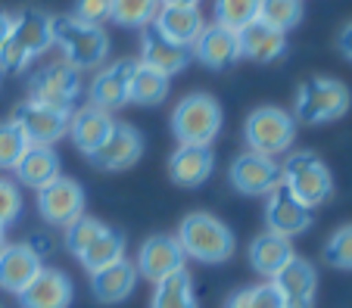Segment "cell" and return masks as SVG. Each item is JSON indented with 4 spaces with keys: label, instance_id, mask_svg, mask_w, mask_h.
Masks as SVG:
<instances>
[{
    "label": "cell",
    "instance_id": "obj_7",
    "mask_svg": "<svg viewBox=\"0 0 352 308\" xmlns=\"http://www.w3.org/2000/svg\"><path fill=\"white\" fill-rule=\"evenodd\" d=\"M246 147L262 156H280L296 141V119L278 106H259L250 112L243 128Z\"/></svg>",
    "mask_w": 352,
    "mask_h": 308
},
{
    "label": "cell",
    "instance_id": "obj_31",
    "mask_svg": "<svg viewBox=\"0 0 352 308\" xmlns=\"http://www.w3.org/2000/svg\"><path fill=\"white\" fill-rule=\"evenodd\" d=\"M160 13V0H109V19L122 28L153 25Z\"/></svg>",
    "mask_w": 352,
    "mask_h": 308
},
{
    "label": "cell",
    "instance_id": "obj_33",
    "mask_svg": "<svg viewBox=\"0 0 352 308\" xmlns=\"http://www.w3.org/2000/svg\"><path fill=\"white\" fill-rule=\"evenodd\" d=\"M259 19V0H215V25L240 32Z\"/></svg>",
    "mask_w": 352,
    "mask_h": 308
},
{
    "label": "cell",
    "instance_id": "obj_27",
    "mask_svg": "<svg viewBox=\"0 0 352 308\" xmlns=\"http://www.w3.org/2000/svg\"><path fill=\"white\" fill-rule=\"evenodd\" d=\"M13 171L25 187L41 190L60 178V156L54 153V147H28Z\"/></svg>",
    "mask_w": 352,
    "mask_h": 308
},
{
    "label": "cell",
    "instance_id": "obj_41",
    "mask_svg": "<svg viewBox=\"0 0 352 308\" xmlns=\"http://www.w3.org/2000/svg\"><path fill=\"white\" fill-rule=\"evenodd\" d=\"M337 47H340V54L352 62V22L343 25V32H340V38H337Z\"/></svg>",
    "mask_w": 352,
    "mask_h": 308
},
{
    "label": "cell",
    "instance_id": "obj_20",
    "mask_svg": "<svg viewBox=\"0 0 352 308\" xmlns=\"http://www.w3.org/2000/svg\"><path fill=\"white\" fill-rule=\"evenodd\" d=\"M212 168H215L212 147H187V143H181L172 153V159H168V178H172L178 187L190 190V187L206 184Z\"/></svg>",
    "mask_w": 352,
    "mask_h": 308
},
{
    "label": "cell",
    "instance_id": "obj_1",
    "mask_svg": "<svg viewBox=\"0 0 352 308\" xmlns=\"http://www.w3.org/2000/svg\"><path fill=\"white\" fill-rule=\"evenodd\" d=\"M50 19L54 16L41 10H22L19 16H13V28L0 47V72H22L32 60L54 47Z\"/></svg>",
    "mask_w": 352,
    "mask_h": 308
},
{
    "label": "cell",
    "instance_id": "obj_43",
    "mask_svg": "<svg viewBox=\"0 0 352 308\" xmlns=\"http://www.w3.org/2000/svg\"><path fill=\"white\" fill-rule=\"evenodd\" d=\"M160 7H199V0H160Z\"/></svg>",
    "mask_w": 352,
    "mask_h": 308
},
{
    "label": "cell",
    "instance_id": "obj_39",
    "mask_svg": "<svg viewBox=\"0 0 352 308\" xmlns=\"http://www.w3.org/2000/svg\"><path fill=\"white\" fill-rule=\"evenodd\" d=\"M253 308H287V305H284V299H280L278 287L268 281V283L253 287Z\"/></svg>",
    "mask_w": 352,
    "mask_h": 308
},
{
    "label": "cell",
    "instance_id": "obj_14",
    "mask_svg": "<svg viewBox=\"0 0 352 308\" xmlns=\"http://www.w3.org/2000/svg\"><path fill=\"white\" fill-rule=\"evenodd\" d=\"M274 287H278L280 299L287 308H312L315 305V293H318V274L315 265L306 259L293 255L284 268L274 274Z\"/></svg>",
    "mask_w": 352,
    "mask_h": 308
},
{
    "label": "cell",
    "instance_id": "obj_36",
    "mask_svg": "<svg viewBox=\"0 0 352 308\" xmlns=\"http://www.w3.org/2000/svg\"><path fill=\"white\" fill-rule=\"evenodd\" d=\"M324 261L331 268L352 271V224H343L331 234V240L324 246Z\"/></svg>",
    "mask_w": 352,
    "mask_h": 308
},
{
    "label": "cell",
    "instance_id": "obj_11",
    "mask_svg": "<svg viewBox=\"0 0 352 308\" xmlns=\"http://www.w3.org/2000/svg\"><path fill=\"white\" fill-rule=\"evenodd\" d=\"M38 212L47 224H72L75 218L85 215V190L78 187V181L72 178H56L47 187L38 190Z\"/></svg>",
    "mask_w": 352,
    "mask_h": 308
},
{
    "label": "cell",
    "instance_id": "obj_22",
    "mask_svg": "<svg viewBox=\"0 0 352 308\" xmlns=\"http://www.w3.org/2000/svg\"><path fill=\"white\" fill-rule=\"evenodd\" d=\"M153 28L168 38L172 44H181V47H193V40L203 34L206 22H203V13L199 7H160L153 19Z\"/></svg>",
    "mask_w": 352,
    "mask_h": 308
},
{
    "label": "cell",
    "instance_id": "obj_4",
    "mask_svg": "<svg viewBox=\"0 0 352 308\" xmlns=\"http://www.w3.org/2000/svg\"><path fill=\"white\" fill-rule=\"evenodd\" d=\"M349 87L337 78H309L299 84L293 119L302 125H327L346 115L349 109Z\"/></svg>",
    "mask_w": 352,
    "mask_h": 308
},
{
    "label": "cell",
    "instance_id": "obj_13",
    "mask_svg": "<svg viewBox=\"0 0 352 308\" xmlns=\"http://www.w3.org/2000/svg\"><path fill=\"white\" fill-rule=\"evenodd\" d=\"M140 153H144V137H140L138 128L128 125V121H113V131L91 156V162L103 171H122V168L134 165Z\"/></svg>",
    "mask_w": 352,
    "mask_h": 308
},
{
    "label": "cell",
    "instance_id": "obj_29",
    "mask_svg": "<svg viewBox=\"0 0 352 308\" xmlns=\"http://www.w3.org/2000/svg\"><path fill=\"white\" fill-rule=\"evenodd\" d=\"M119 259H125V237H122L119 230H113V228H107L97 240L91 243V246L85 249V252L78 255V261L91 271V274L94 271L109 268V265H116Z\"/></svg>",
    "mask_w": 352,
    "mask_h": 308
},
{
    "label": "cell",
    "instance_id": "obj_5",
    "mask_svg": "<svg viewBox=\"0 0 352 308\" xmlns=\"http://www.w3.org/2000/svg\"><path fill=\"white\" fill-rule=\"evenodd\" d=\"M284 174V187L299 206L315 209L333 193V178L327 171V165L309 150L290 153V159L280 165Z\"/></svg>",
    "mask_w": 352,
    "mask_h": 308
},
{
    "label": "cell",
    "instance_id": "obj_24",
    "mask_svg": "<svg viewBox=\"0 0 352 308\" xmlns=\"http://www.w3.org/2000/svg\"><path fill=\"white\" fill-rule=\"evenodd\" d=\"M109 131H113V119H109V112H103V109H97V106H85V109H78V112H72V119H69L72 143L87 159L100 150V143L107 141Z\"/></svg>",
    "mask_w": 352,
    "mask_h": 308
},
{
    "label": "cell",
    "instance_id": "obj_25",
    "mask_svg": "<svg viewBox=\"0 0 352 308\" xmlns=\"http://www.w3.org/2000/svg\"><path fill=\"white\" fill-rule=\"evenodd\" d=\"M134 283H138V268H134V261H128V259H119L116 265L91 274V289H94V296H97V302H103V305L125 302L128 293L134 289Z\"/></svg>",
    "mask_w": 352,
    "mask_h": 308
},
{
    "label": "cell",
    "instance_id": "obj_28",
    "mask_svg": "<svg viewBox=\"0 0 352 308\" xmlns=\"http://www.w3.org/2000/svg\"><path fill=\"white\" fill-rule=\"evenodd\" d=\"M166 97H168V75L138 62L131 72V81H128V103H134V106H156Z\"/></svg>",
    "mask_w": 352,
    "mask_h": 308
},
{
    "label": "cell",
    "instance_id": "obj_35",
    "mask_svg": "<svg viewBox=\"0 0 352 308\" xmlns=\"http://www.w3.org/2000/svg\"><path fill=\"white\" fill-rule=\"evenodd\" d=\"M103 230H107V224L97 222V218H87V215L75 218L72 224H66V246H69V252L81 255L100 234H103Z\"/></svg>",
    "mask_w": 352,
    "mask_h": 308
},
{
    "label": "cell",
    "instance_id": "obj_30",
    "mask_svg": "<svg viewBox=\"0 0 352 308\" xmlns=\"http://www.w3.org/2000/svg\"><path fill=\"white\" fill-rule=\"evenodd\" d=\"M150 308H199L197 296H193L190 274L181 268V271H175L172 277H166V281L156 283Z\"/></svg>",
    "mask_w": 352,
    "mask_h": 308
},
{
    "label": "cell",
    "instance_id": "obj_9",
    "mask_svg": "<svg viewBox=\"0 0 352 308\" xmlns=\"http://www.w3.org/2000/svg\"><path fill=\"white\" fill-rule=\"evenodd\" d=\"M228 181L243 196H268L284 184V174H280V165L272 156L243 150L228 168Z\"/></svg>",
    "mask_w": 352,
    "mask_h": 308
},
{
    "label": "cell",
    "instance_id": "obj_12",
    "mask_svg": "<svg viewBox=\"0 0 352 308\" xmlns=\"http://www.w3.org/2000/svg\"><path fill=\"white\" fill-rule=\"evenodd\" d=\"M184 259L187 255H184V249H181L178 237L156 234L140 246L134 268H138V274H144L146 281L160 283V281H166V277H172L175 271L184 268Z\"/></svg>",
    "mask_w": 352,
    "mask_h": 308
},
{
    "label": "cell",
    "instance_id": "obj_44",
    "mask_svg": "<svg viewBox=\"0 0 352 308\" xmlns=\"http://www.w3.org/2000/svg\"><path fill=\"white\" fill-rule=\"evenodd\" d=\"M3 230H7V228H0V249L7 246V243H3Z\"/></svg>",
    "mask_w": 352,
    "mask_h": 308
},
{
    "label": "cell",
    "instance_id": "obj_19",
    "mask_svg": "<svg viewBox=\"0 0 352 308\" xmlns=\"http://www.w3.org/2000/svg\"><path fill=\"white\" fill-rule=\"evenodd\" d=\"M193 56L209 69H228L231 62L240 60V38L237 32L225 25H206L203 34L193 40Z\"/></svg>",
    "mask_w": 352,
    "mask_h": 308
},
{
    "label": "cell",
    "instance_id": "obj_8",
    "mask_svg": "<svg viewBox=\"0 0 352 308\" xmlns=\"http://www.w3.org/2000/svg\"><path fill=\"white\" fill-rule=\"evenodd\" d=\"M28 100L44 103V106L63 109V112H72L75 100L81 94V72L75 66L63 62H50V66L38 69V72L28 78Z\"/></svg>",
    "mask_w": 352,
    "mask_h": 308
},
{
    "label": "cell",
    "instance_id": "obj_6",
    "mask_svg": "<svg viewBox=\"0 0 352 308\" xmlns=\"http://www.w3.org/2000/svg\"><path fill=\"white\" fill-rule=\"evenodd\" d=\"M172 131L178 143L187 147H212V141L221 131V106L209 94H190L175 106Z\"/></svg>",
    "mask_w": 352,
    "mask_h": 308
},
{
    "label": "cell",
    "instance_id": "obj_37",
    "mask_svg": "<svg viewBox=\"0 0 352 308\" xmlns=\"http://www.w3.org/2000/svg\"><path fill=\"white\" fill-rule=\"evenodd\" d=\"M22 215V193L13 181L0 178V228L13 224L16 218Z\"/></svg>",
    "mask_w": 352,
    "mask_h": 308
},
{
    "label": "cell",
    "instance_id": "obj_16",
    "mask_svg": "<svg viewBox=\"0 0 352 308\" xmlns=\"http://www.w3.org/2000/svg\"><path fill=\"white\" fill-rule=\"evenodd\" d=\"M138 62L134 60H119L113 66L100 69L91 81V106L103 109V112H113V109L125 106L128 103V81H131V72Z\"/></svg>",
    "mask_w": 352,
    "mask_h": 308
},
{
    "label": "cell",
    "instance_id": "obj_18",
    "mask_svg": "<svg viewBox=\"0 0 352 308\" xmlns=\"http://www.w3.org/2000/svg\"><path fill=\"white\" fill-rule=\"evenodd\" d=\"M140 62L172 78V75L187 69V62H190V47L172 44V40L162 38L153 25H146L144 38H140Z\"/></svg>",
    "mask_w": 352,
    "mask_h": 308
},
{
    "label": "cell",
    "instance_id": "obj_15",
    "mask_svg": "<svg viewBox=\"0 0 352 308\" xmlns=\"http://www.w3.org/2000/svg\"><path fill=\"white\" fill-rule=\"evenodd\" d=\"M265 224H268V230H272V234L287 237V240H290V237H296V234H302V230L312 228V209L299 206V202L287 193L284 184H280L274 193H268Z\"/></svg>",
    "mask_w": 352,
    "mask_h": 308
},
{
    "label": "cell",
    "instance_id": "obj_10",
    "mask_svg": "<svg viewBox=\"0 0 352 308\" xmlns=\"http://www.w3.org/2000/svg\"><path fill=\"white\" fill-rule=\"evenodd\" d=\"M69 119H72V112H63V109L44 106L34 100H22L13 112V121L25 134L28 147H54L60 137L69 134Z\"/></svg>",
    "mask_w": 352,
    "mask_h": 308
},
{
    "label": "cell",
    "instance_id": "obj_2",
    "mask_svg": "<svg viewBox=\"0 0 352 308\" xmlns=\"http://www.w3.org/2000/svg\"><path fill=\"white\" fill-rule=\"evenodd\" d=\"M178 243L184 255L199 265H221L234 255V234L225 222L209 212H190L178 228Z\"/></svg>",
    "mask_w": 352,
    "mask_h": 308
},
{
    "label": "cell",
    "instance_id": "obj_40",
    "mask_svg": "<svg viewBox=\"0 0 352 308\" xmlns=\"http://www.w3.org/2000/svg\"><path fill=\"white\" fill-rule=\"evenodd\" d=\"M225 308H253V287L237 289V293L225 302Z\"/></svg>",
    "mask_w": 352,
    "mask_h": 308
},
{
    "label": "cell",
    "instance_id": "obj_3",
    "mask_svg": "<svg viewBox=\"0 0 352 308\" xmlns=\"http://www.w3.org/2000/svg\"><path fill=\"white\" fill-rule=\"evenodd\" d=\"M50 32H54V44L63 50L69 66H75L78 72L103 66V60L109 54V38L100 25L78 22L75 16H54Z\"/></svg>",
    "mask_w": 352,
    "mask_h": 308
},
{
    "label": "cell",
    "instance_id": "obj_23",
    "mask_svg": "<svg viewBox=\"0 0 352 308\" xmlns=\"http://www.w3.org/2000/svg\"><path fill=\"white\" fill-rule=\"evenodd\" d=\"M237 38H240V56H246L253 62H274L287 50V34L259 19L250 22L246 28H240Z\"/></svg>",
    "mask_w": 352,
    "mask_h": 308
},
{
    "label": "cell",
    "instance_id": "obj_34",
    "mask_svg": "<svg viewBox=\"0 0 352 308\" xmlns=\"http://www.w3.org/2000/svg\"><path fill=\"white\" fill-rule=\"evenodd\" d=\"M25 150H28V141L19 131V125L13 119L0 121V171H13L19 165V159L25 156Z\"/></svg>",
    "mask_w": 352,
    "mask_h": 308
},
{
    "label": "cell",
    "instance_id": "obj_17",
    "mask_svg": "<svg viewBox=\"0 0 352 308\" xmlns=\"http://www.w3.org/2000/svg\"><path fill=\"white\" fill-rule=\"evenodd\" d=\"M22 308H69L72 305V281L56 268H41L38 277L19 293Z\"/></svg>",
    "mask_w": 352,
    "mask_h": 308
},
{
    "label": "cell",
    "instance_id": "obj_26",
    "mask_svg": "<svg viewBox=\"0 0 352 308\" xmlns=\"http://www.w3.org/2000/svg\"><path fill=\"white\" fill-rule=\"evenodd\" d=\"M293 255L296 252H293L290 240L272 234V230L259 234L253 243H250V265H253V271H259L262 277H268V281H274V274L284 268Z\"/></svg>",
    "mask_w": 352,
    "mask_h": 308
},
{
    "label": "cell",
    "instance_id": "obj_42",
    "mask_svg": "<svg viewBox=\"0 0 352 308\" xmlns=\"http://www.w3.org/2000/svg\"><path fill=\"white\" fill-rule=\"evenodd\" d=\"M10 28H13V16H10L7 10H0V47H3V40H7Z\"/></svg>",
    "mask_w": 352,
    "mask_h": 308
},
{
    "label": "cell",
    "instance_id": "obj_21",
    "mask_svg": "<svg viewBox=\"0 0 352 308\" xmlns=\"http://www.w3.org/2000/svg\"><path fill=\"white\" fill-rule=\"evenodd\" d=\"M41 268H44V265H41V255L34 252L28 243L0 249V287L10 289V293L19 296L22 289L38 277Z\"/></svg>",
    "mask_w": 352,
    "mask_h": 308
},
{
    "label": "cell",
    "instance_id": "obj_32",
    "mask_svg": "<svg viewBox=\"0 0 352 308\" xmlns=\"http://www.w3.org/2000/svg\"><path fill=\"white\" fill-rule=\"evenodd\" d=\"M302 19V0H259V22L278 28V32H290Z\"/></svg>",
    "mask_w": 352,
    "mask_h": 308
},
{
    "label": "cell",
    "instance_id": "obj_38",
    "mask_svg": "<svg viewBox=\"0 0 352 308\" xmlns=\"http://www.w3.org/2000/svg\"><path fill=\"white\" fill-rule=\"evenodd\" d=\"M75 19L87 22V25H100L103 19H109V0H78Z\"/></svg>",
    "mask_w": 352,
    "mask_h": 308
}]
</instances>
